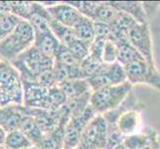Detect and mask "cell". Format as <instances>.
Returning <instances> with one entry per match:
<instances>
[{
  "label": "cell",
  "mask_w": 160,
  "mask_h": 149,
  "mask_svg": "<svg viewBox=\"0 0 160 149\" xmlns=\"http://www.w3.org/2000/svg\"><path fill=\"white\" fill-rule=\"evenodd\" d=\"M114 149H129L128 146H126L125 144H124V143L122 142V143H120V144L119 145H118L117 147H115Z\"/></svg>",
  "instance_id": "obj_38"
},
{
  "label": "cell",
  "mask_w": 160,
  "mask_h": 149,
  "mask_svg": "<svg viewBox=\"0 0 160 149\" xmlns=\"http://www.w3.org/2000/svg\"><path fill=\"white\" fill-rule=\"evenodd\" d=\"M141 149H159V134L155 129H151L149 139Z\"/></svg>",
  "instance_id": "obj_34"
},
{
  "label": "cell",
  "mask_w": 160,
  "mask_h": 149,
  "mask_svg": "<svg viewBox=\"0 0 160 149\" xmlns=\"http://www.w3.org/2000/svg\"><path fill=\"white\" fill-rule=\"evenodd\" d=\"M11 13L10 1H0V18Z\"/></svg>",
  "instance_id": "obj_36"
},
{
  "label": "cell",
  "mask_w": 160,
  "mask_h": 149,
  "mask_svg": "<svg viewBox=\"0 0 160 149\" xmlns=\"http://www.w3.org/2000/svg\"><path fill=\"white\" fill-rule=\"evenodd\" d=\"M65 126L66 124L61 123L56 128L44 134L37 147L40 149H64Z\"/></svg>",
  "instance_id": "obj_16"
},
{
  "label": "cell",
  "mask_w": 160,
  "mask_h": 149,
  "mask_svg": "<svg viewBox=\"0 0 160 149\" xmlns=\"http://www.w3.org/2000/svg\"><path fill=\"white\" fill-rule=\"evenodd\" d=\"M10 64L18 71L22 81L34 82L40 74L53 69L54 59L46 56L35 46H32Z\"/></svg>",
  "instance_id": "obj_1"
},
{
  "label": "cell",
  "mask_w": 160,
  "mask_h": 149,
  "mask_svg": "<svg viewBox=\"0 0 160 149\" xmlns=\"http://www.w3.org/2000/svg\"><path fill=\"white\" fill-rule=\"evenodd\" d=\"M54 61L60 64L66 65V66H70V67H74V66L80 65V63L77 61V59L73 56V54L71 53L69 48L65 45H62V44L60 45L56 55H55Z\"/></svg>",
  "instance_id": "obj_28"
},
{
  "label": "cell",
  "mask_w": 160,
  "mask_h": 149,
  "mask_svg": "<svg viewBox=\"0 0 160 149\" xmlns=\"http://www.w3.org/2000/svg\"><path fill=\"white\" fill-rule=\"evenodd\" d=\"M73 56L77 59V61L81 64L82 60H85L90 54V45L76 39L73 43L67 46Z\"/></svg>",
  "instance_id": "obj_30"
},
{
  "label": "cell",
  "mask_w": 160,
  "mask_h": 149,
  "mask_svg": "<svg viewBox=\"0 0 160 149\" xmlns=\"http://www.w3.org/2000/svg\"><path fill=\"white\" fill-rule=\"evenodd\" d=\"M108 143V125L102 114L92 118L82 132L80 146L92 149H106Z\"/></svg>",
  "instance_id": "obj_6"
},
{
  "label": "cell",
  "mask_w": 160,
  "mask_h": 149,
  "mask_svg": "<svg viewBox=\"0 0 160 149\" xmlns=\"http://www.w3.org/2000/svg\"><path fill=\"white\" fill-rule=\"evenodd\" d=\"M23 101V84L18 71L3 60L0 63V107L8 104L22 106Z\"/></svg>",
  "instance_id": "obj_2"
},
{
  "label": "cell",
  "mask_w": 160,
  "mask_h": 149,
  "mask_svg": "<svg viewBox=\"0 0 160 149\" xmlns=\"http://www.w3.org/2000/svg\"><path fill=\"white\" fill-rule=\"evenodd\" d=\"M119 11H118L113 6H112L108 2H100L96 10L95 16H93L92 21L95 22H102V23L108 24L112 26L114 20L117 19Z\"/></svg>",
  "instance_id": "obj_21"
},
{
  "label": "cell",
  "mask_w": 160,
  "mask_h": 149,
  "mask_svg": "<svg viewBox=\"0 0 160 149\" xmlns=\"http://www.w3.org/2000/svg\"><path fill=\"white\" fill-rule=\"evenodd\" d=\"M73 30L77 39L90 46L96 39L95 23L90 18L82 17L79 23L74 27Z\"/></svg>",
  "instance_id": "obj_20"
},
{
  "label": "cell",
  "mask_w": 160,
  "mask_h": 149,
  "mask_svg": "<svg viewBox=\"0 0 160 149\" xmlns=\"http://www.w3.org/2000/svg\"><path fill=\"white\" fill-rule=\"evenodd\" d=\"M19 129L23 132L27 138L32 142L33 145L34 146L39 145V143L44 135V132L42 131L40 126L36 122V120L32 117L24 114L23 118L21 120Z\"/></svg>",
  "instance_id": "obj_19"
},
{
  "label": "cell",
  "mask_w": 160,
  "mask_h": 149,
  "mask_svg": "<svg viewBox=\"0 0 160 149\" xmlns=\"http://www.w3.org/2000/svg\"><path fill=\"white\" fill-rule=\"evenodd\" d=\"M119 12H123L131 16L138 23H148V18L143 7V3L138 1H109Z\"/></svg>",
  "instance_id": "obj_15"
},
{
  "label": "cell",
  "mask_w": 160,
  "mask_h": 149,
  "mask_svg": "<svg viewBox=\"0 0 160 149\" xmlns=\"http://www.w3.org/2000/svg\"><path fill=\"white\" fill-rule=\"evenodd\" d=\"M118 47L112 41H108L103 50L102 61L104 64H113L118 62Z\"/></svg>",
  "instance_id": "obj_31"
},
{
  "label": "cell",
  "mask_w": 160,
  "mask_h": 149,
  "mask_svg": "<svg viewBox=\"0 0 160 149\" xmlns=\"http://www.w3.org/2000/svg\"><path fill=\"white\" fill-rule=\"evenodd\" d=\"M118 47V62L125 67L136 60L143 59L141 55L136 51V49L128 42H122L117 44Z\"/></svg>",
  "instance_id": "obj_22"
},
{
  "label": "cell",
  "mask_w": 160,
  "mask_h": 149,
  "mask_svg": "<svg viewBox=\"0 0 160 149\" xmlns=\"http://www.w3.org/2000/svg\"><path fill=\"white\" fill-rule=\"evenodd\" d=\"M106 41L102 40H95L90 46V56L93 59L98 60V62L103 63L102 58H103V50L104 46H106Z\"/></svg>",
  "instance_id": "obj_33"
},
{
  "label": "cell",
  "mask_w": 160,
  "mask_h": 149,
  "mask_svg": "<svg viewBox=\"0 0 160 149\" xmlns=\"http://www.w3.org/2000/svg\"><path fill=\"white\" fill-rule=\"evenodd\" d=\"M75 149H92V148H87V147H82V146H79V147H77Z\"/></svg>",
  "instance_id": "obj_39"
},
{
  "label": "cell",
  "mask_w": 160,
  "mask_h": 149,
  "mask_svg": "<svg viewBox=\"0 0 160 149\" xmlns=\"http://www.w3.org/2000/svg\"><path fill=\"white\" fill-rule=\"evenodd\" d=\"M10 5L11 13L27 21L44 7L42 3L31 1H10Z\"/></svg>",
  "instance_id": "obj_18"
},
{
  "label": "cell",
  "mask_w": 160,
  "mask_h": 149,
  "mask_svg": "<svg viewBox=\"0 0 160 149\" xmlns=\"http://www.w3.org/2000/svg\"><path fill=\"white\" fill-rule=\"evenodd\" d=\"M62 92L67 97V99L77 98L87 93L92 92V89L87 80H69L58 85Z\"/></svg>",
  "instance_id": "obj_17"
},
{
  "label": "cell",
  "mask_w": 160,
  "mask_h": 149,
  "mask_svg": "<svg viewBox=\"0 0 160 149\" xmlns=\"http://www.w3.org/2000/svg\"><path fill=\"white\" fill-rule=\"evenodd\" d=\"M2 61H3V60H2V58H1V57H0V63H1V62H2Z\"/></svg>",
  "instance_id": "obj_43"
},
{
  "label": "cell",
  "mask_w": 160,
  "mask_h": 149,
  "mask_svg": "<svg viewBox=\"0 0 160 149\" xmlns=\"http://www.w3.org/2000/svg\"><path fill=\"white\" fill-rule=\"evenodd\" d=\"M95 33H96V39L102 40V41H112V26L102 23V22H95ZM95 39V40H96Z\"/></svg>",
  "instance_id": "obj_32"
},
{
  "label": "cell",
  "mask_w": 160,
  "mask_h": 149,
  "mask_svg": "<svg viewBox=\"0 0 160 149\" xmlns=\"http://www.w3.org/2000/svg\"><path fill=\"white\" fill-rule=\"evenodd\" d=\"M140 109H131L120 115L118 121V127L124 137L136 133L141 124Z\"/></svg>",
  "instance_id": "obj_14"
},
{
  "label": "cell",
  "mask_w": 160,
  "mask_h": 149,
  "mask_svg": "<svg viewBox=\"0 0 160 149\" xmlns=\"http://www.w3.org/2000/svg\"><path fill=\"white\" fill-rule=\"evenodd\" d=\"M92 92L110 86H118L128 82L125 70L118 62L113 64H102L97 73L87 80Z\"/></svg>",
  "instance_id": "obj_5"
},
{
  "label": "cell",
  "mask_w": 160,
  "mask_h": 149,
  "mask_svg": "<svg viewBox=\"0 0 160 149\" xmlns=\"http://www.w3.org/2000/svg\"><path fill=\"white\" fill-rule=\"evenodd\" d=\"M0 149H5V148H4V146H0Z\"/></svg>",
  "instance_id": "obj_42"
},
{
  "label": "cell",
  "mask_w": 160,
  "mask_h": 149,
  "mask_svg": "<svg viewBox=\"0 0 160 149\" xmlns=\"http://www.w3.org/2000/svg\"><path fill=\"white\" fill-rule=\"evenodd\" d=\"M60 45L61 43L50 28L42 31H35V41L33 46H35L46 56L54 59Z\"/></svg>",
  "instance_id": "obj_12"
},
{
  "label": "cell",
  "mask_w": 160,
  "mask_h": 149,
  "mask_svg": "<svg viewBox=\"0 0 160 149\" xmlns=\"http://www.w3.org/2000/svg\"><path fill=\"white\" fill-rule=\"evenodd\" d=\"M32 146L34 145L20 129L7 133L4 144L5 149H28Z\"/></svg>",
  "instance_id": "obj_24"
},
{
  "label": "cell",
  "mask_w": 160,
  "mask_h": 149,
  "mask_svg": "<svg viewBox=\"0 0 160 149\" xmlns=\"http://www.w3.org/2000/svg\"><path fill=\"white\" fill-rule=\"evenodd\" d=\"M98 113L91 104L81 115L71 118L65 126V147L64 149H75L81 144L82 132L90 121L95 118Z\"/></svg>",
  "instance_id": "obj_8"
},
{
  "label": "cell",
  "mask_w": 160,
  "mask_h": 149,
  "mask_svg": "<svg viewBox=\"0 0 160 149\" xmlns=\"http://www.w3.org/2000/svg\"><path fill=\"white\" fill-rule=\"evenodd\" d=\"M132 85L125 82L121 85L110 86L92 92L90 104L98 114H103L118 107L132 92Z\"/></svg>",
  "instance_id": "obj_3"
},
{
  "label": "cell",
  "mask_w": 160,
  "mask_h": 149,
  "mask_svg": "<svg viewBox=\"0 0 160 149\" xmlns=\"http://www.w3.org/2000/svg\"><path fill=\"white\" fill-rule=\"evenodd\" d=\"M28 149H40V148H38L37 146H32V147H30V148H28Z\"/></svg>",
  "instance_id": "obj_40"
},
{
  "label": "cell",
  "mask_w": 160,
  "mask_h": 149,
  "mask_svg": "<svg viewBox=\"0 0 160 149\" xmlns=\"http://www.w3.org/2000/svg\"><path fill=\"white\" fill-rule=\"evenodd\" d=\"M23 117L24 113L21 110V106L18 104H8L5 107H0V126L7 133L19 129Z\"/></svg>",
  "instance_id": "obj_11"
},
{
  "label": "cell",
  "mask_w": 160,
  "mask_h": 149,
  "mask_svg": "<svg viewBox=\"0 0 160 149\" xmlns=\"http://www.w3.org/2000/svg\"><path fill=\"white\" fill-rule=\"evenodd\" d=\"M128 41L145 61L155 64L152 35L148 23H136L128 32Z\"/></svg>",
  "instance_id": "obj_7"
},
{
  "label": "cell",
  "mask_w": 160,
  "mask_h": 149,
  "mask_svg": "<svg viewBox=\"0 0 160 149\" xmlns=\"http://www.w3.org/2000/svg\"><path fill=\"white\" fill-rule=\"evenodd\" d=\"M27 49L28 47L12 33L0 43V57L10 63Z\"/></svg>",
  "instance_id": "obj_13"
},
{
  "label": "cell",
  "mask_w": 160,
  "mask_h": 149,
  "mask_svg": "<svg viewBox=\"0 0 160 149\" xmlns=\"http://www.w3.org/2000/svg\"><path fill=\"white\" fill-rule=\"evenodd\" d=\"M103 63L98 62V60L93 59L90 55L85 60H82L80 64V71H81V77L82 80L90 79L92 76L95 75L98 70L101 68V66Z\"/></svg>",
  "instance_id": "obj_27"
},
{
  "label": "cell",
  "mask_w": 160,
  "mask_h": 149,
  "mask_svg": "<svg viewBox=\"0 0 160 149\" xmlns=\"http://www.w3.org/2000/svg\"><path fill=\"white\" fill-rule=\"evenodd\" d=\"M72 6H74L84 17L93 19L96 10L100 2L95 1H68Z\"/></svg>",
  "instance_id": "obj_29"
},
{
  "label": "cell",
  "mask_w": 160,
  "mask_h": 149,
  "mask_svg": "<svg viewBox=\"0 0 160 149\" xmlns=\"http://www.w3.org/2000/svg\"><path fill=\"white\" fill-rule=\"evenodd\" d=\"M124 70L130 85H146L160 92V72L156 64H150L144 59H139L125 66Z\"/></svg>",
  "instance_id": "obj_4"
},
{
  "label": "cell",
  "mask_w": 160,
  "mask_h": 149,
  "mask_svg": "<svg viewBox=\"0 0 160 149\" xmlns=\"http://www.w3.org/2000/svg\"><path fill=\"white\" fill-rule=\"evenodd\" d=\"M143 3V7H144V10L146 12L147 18H149V13L153 12L155 13L157 11V8L159 7V2H142Z\"/></svg>",
  "instance_id": "obj_35"
},
{
  "label": "cell",
  "mask_w": 160,
  "mask_h": 149,
  "mask_svg": "<svg viewBox=\"0 0 160 149\" xmlns=\"http://www.w3.org/2000/svg\"><path fill=\"white\" fill-rule=\"evenodd\" d=\"M6 136H7V132L0 126V146H4L5 140H6Z\"/></svg>",
  "instance_id": "obj_37"
},
{
  "label": "cell",
  "mask_w": 160,
  "mask_h": 149,
  "mask_svg": "<svg viewBox=\"0 0 160 149\" xmlns=\"http://www.w3.org/2000/svg\"><path fill=\"white\" fill-rule=\"evenodd\" d=\"M48 12L50 13L53 20L59 22L67 27L73 29L84 17L78 10L69 2L55 3L54 5L46 7Z\"/></svg>",
  "instance_id": "obj_10"
},
{
  "label": "cell",
  "mask_w": 160,
  "mask_h": 149,
  "mask_svg": "<svg viewBox=\"0 0 160 149\" xmlns=\"http://www.w3.org/2000/svg\"><path fill=\"white\" fill-rule=\"evenodd\" d=\"M159 149H160V135H159Z\"/></svg>",
  "instance_id": "obj_41"
},
{
  "label": "cell",
  "mask_w": 160,
  "mask_h": 149,
  "mask_svg": "<svg viewBox=\"0 0 160 149\" xmlns=\"http://www.w3.org/2000/svg\"><path fill=\"white\" fill-rule=\"evenodd\" d=\"M151 129V127H146L144 130L138 132V133L126 136L123 140V143L129 149H141L149 139Z\"/></svg>",
  "instance_id": "obj_25"
},
{
  "label": "cell",
  "mask_w": 160,
  "mask_h": 149,
  "mask_svg": "<svg viewBox=\"0 0 160 149\" xmlns=\"http://www.w3.org/2000/svg\"><path fill=\"white\" fill-rule=\"evenodd\" d=\"M24 92L23 106L31 108L54 110L50 99V89H46L34 82L22 81Z\"/></svg>",
  "instance_id": "obj_9"
},
{
  "label": "cell",
  "mask_w": 160,
  "mask_h": 149,
  "mask_svg": "<svg viewBox=\"0 0 160 149\" xmlns=\"http://www.w3.org/2000/svg\"><path fill=\"white\" fill-rule=\"evenodd\" d=\"M21 19L16 15L10 13L0 18V43L10 34H12L15 27Z\"/></svg>",
  "instance_id": "obj_26"
},
{
  "label": "cell",
  "mask_w": 160,
  "mask_h": 149,
  "mask_svg": "<svg viewBox=\"0 0 160 149\" xmlns=\"http://www.w3.org/2000/svg\"><path fill=\"white\" fill-rule=\"evenodd\" d=\"M50 29L62 45L69 46L71 43H73L77 39L73 29L53 19L50 22Z\"/></svg>",
  "instance_id": "obj_23"
}]
</instances>
